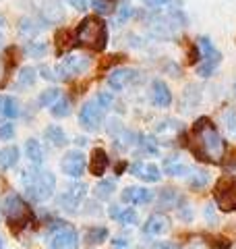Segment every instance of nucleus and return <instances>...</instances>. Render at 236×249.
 Masks as SVG:
<instances>
[{
  "mask_svg": "<svg viewBox=\"0 0 236 249\" xmlns=\"http://www.w3.org/2000/svg\"><path fill=\"white\" fill-rule=\"evenodd\" d=\"M110 218H114V220L120 224H137V220H139V216L133 208H118V206L110 208Z\"/></svg>",
  "mask_w": 236,
  "mask_h": 249,
  "instance_id": "obj_19",
  "label": "nucleus"
},
{
  "mask_svg": "<svg viewBox=\"0 0 236 249\" xmlns=\"http://www.w3.org/2000/svg\"><path fill=\"white\" fill-rule=\"evenodd\" d=\"M193 139L197 142V145L191 147V150L201 162H211V164H216L218 158H222L224 142H222V137H219L218 129L214 127V123H211L207 116H201V119L195 121Z\"/></svg>",
  "mask_w": 236,
  "mask_h": 249,
  "instance_id": "obj_1",
  "label": "nucleus"
},
{
  "mask_svg": "<svg viewBox=\"0 0 236 249\" xmlns=\"http://www.w3.org/2000/svg\"><path fill=\"white\" fill-rule=\"evenodd\" d=\"M13 137H15V124L13 123L0 124V142H11Z\"/></svg>",
  "mask_w": 236,
  "mask_h": 249,
  "instance_id": "obj_37",
  "label": "nucleus"
},
{
  "mask_svg": "<svg viewBox=\"0 0 236 249\" xmlns=\"http://www.w3.org/2000/svg\"><path fill=\"white\" fill-rule=\"evenodd\" d=\"M19 31L23 36H27V37H31V36H35L37 31H39V25H35L31 19H21L19 21Z\"/></svg>",
  "mask_w": 236,
  "mask_h": 249,
  "instance_id": "obj_35",
  "label": "nucleus"
},
{
  "mask_svg": "<svg viewBox=\"0 0 236 249\" xmlns=\"http://www.w3.org/2000/svg\"><path fill=\"white\" fill-rule=\"evenodd\" d=\"M214 197L222 212H234L236 210V185L230 177H224L218 181V185L214 187Z\"/></svg>",
  "mask_w": 236,
  "mask_h": 249,
  "instance_id": "obj_8",
  "label": "nucleus"
},
{
  "mask_svg": "<svg viewBox=\"0 0 236 249\" xmlns=\"http://www.w3.org/2000/svg\"><path fill=\"white\" fill-rule=\"evenodd\" d=\"M58 98H60V89H56V88H50V89H46V91L39 93L37 104H39V106H52V104L56 102Z\"/></svg>",
  "mask_w": 236,
  "mask_h": 249,
  "instance_id": "obj_31",
  "label": "nucleus"
},
{
  "mask_svg": "<svg viewBox=\"0 0 236 249\" xmlns=\"http://www.w3.org/2000/svg\"><path fill=\"white\" fill-rule=\"evenodd\" d=\"M116 189V181L112 178V181H100L96 185V189H93V193H96L98 199H110L112 197V193Z\"/></svg>",
  "mask_w": 236,
  "mask_h": 249,
  "instance_id": "obj_28",
  "label": "nucleus"
},
{
  "mask_svg": "<svg viewBox=\"0 0 236 249\" xmlns=\"http://www.w3.org/2000/svg\"><path fill=\"white\" fill-rule=\"evenodd\" d=\"M44 137H46V142H50V145H54V147L67 145V133L60 129V124H48V127L44 129Z\"/></svg>",
  "mask_w": 236,
  "mask_h": 249,
  "instance_id": "obj_21",
  "label": "nucleus"
},
{
  "mask_svg": "<svg viewBox=\"0 0 236 249\" xmlns=\"http://www.w3.org/2000/svg\"><path fill=\"white\" fill-rule=\"evenodd\" d=\"M25 156H27V160L34 166L44 164V147H42V143H39L37 139H34V137L27 139L25 142Z\"/></svg>",
  "mask_w": 236,
  "mask_h": 249,
  "instance_id": "obj_18",
  "label": "nucleus"
},
{
  "mask_svg": "<svg viewBox=\"0 0 236 249\" xmlns=\"http://www.w3.org/2000/svg\"><path fill=\"white\" fill-rule=\"evenodd\" d=\"M168 231H170V218L164 212L152 214L143 224V232L145 235H152V237H160V235H164V232H168Z\"/></svg>",
  "mask_w": 236,
  "mask_h": 249,
  "instance_id": "obj_14",
  "label": "nucleus"
},
{
  "mask_svg": "<svg viewBox=\"0 0 236 249\" xmlns=\"http://www.w3.org/2000/svg\"><path fill=\"white\" fill-rule=\"evenodd\" d=\"M50 112H52V116H56V119H67V116L70 114V102H68V98L60 96L56 102L50 106Z\"/></svg>",
  "mask_w": 236,
  "mask_h": 249,
  "instance_id": "obj_26",
  "label": "nucleus"
},
{
  "mask_svg": "<svg viewBox=\"0 0 236 249\" xmlns=\"http://www.w3.org/2000/svg\"><path fill=\"white\" fill-rule=\"evenodd\" d=\"M145 2H147L149 6H164V4H168L170 0H145Z\"/></svg>",
  "mask_w": 236,
  "mask_h": 249,
  "instance_id": "obj_43",
  "label": "nucleus"
},
{
  "mask_svg": "<svg viewBox=\"0 0 236 249\" xmlns=\"http://www.w3.org/2000/svg\"><path fill=\"white\" fill-rule=\"evenodd\" d=\"M19 162V147L17 145H4L0 150V168L11 170L13 166H17Z\"/></svg>",
  "mask_w": 236,
  "mask_h": 249,
  "instance_id": "obj_20",
  "label": "nucleus"
},
{
  "mask_svg": "<svg viewBox=\"0 0 236 249\" xmlns=\"http://www.w3.org/2000/svg\"><path fill=\"white\" fill-rule=\"evenodd\" d=\"M139 152H143V154H157V142L153 137H149V135H145V137H141L139 139Z\"/></svg>",
  "mask_w": 236,
  "mask_h": 249,
  "instance_id": "obj_32",
  "label": "nucleus"
},
{
  "mask_svg": "<svg viewBox=\"0 0 236 249\" xmlns=\"http://www.w3.org/2000/svg\"><path fill=\"white\" fill-rule=\"evenodd\" d=\"M110 166V158L106 150H101V147H96V150L91 152V160H89V170L93 177H104L106 170Z\"/></svg>",
  "mask_w": 236,
  "mask_h": 249,
  "instance_id": "obj_17",
  "label": "nucleus"
},
{
  "mask_svg": "<svg viewBox=\"0 0 236 249\" xmlns=\"http://www.w3.org/2000/svg\"><path fill=\"white\" fill-rule=\"evenodd\" d=\"M25 50H27V54H31L34 58H39V56H44L46 54V44H35V42H27V46H25Z\"/></svg>",
  "mask_w": 236,
  "mask_h": 249,
  "instance_id": "obj_36",
  "label": "nucleus"
},
{
  "mask_svg": "<svg viewBox=\"0 0 236 249\" xmlns=\"http://www.w3.org/2000/svg\"><path fill=\"white\" fill-rule=\"evenodd\" d=\"M135 79H137V71H135V69L120 67V69H114V71H110L108 85H110V89H112V91H122L127 85H131Z\"/></svg>",
  "mask_w": 236,
  "mask_h": 249,
  "instance_id": "obj_13",
  "label": "nucleus"
},
{
  "mask_svg": "<svg viewBox=\"0 0 236 249\" xmlns=\"http://www.w3.org/2000/svg\"><path fill=\"white\" fill-rule=\"evenodd\" d=\"M207 181H209V175L205 170H193L191 178H188V185H191L193 189H203V187L207 185Z\"/></svg>",
  "mask_w": 236,
  "mask_h": 249,
  "instance_id": "obj_29",
  "label": "nucleus"
},
{
  "mask_svg": "<svg viewBox=\"0 0 236 249\" xmlns=\"http://www.w3.org/2000/svg\"><path fill=\"white\" fill-rule=\"evenodd\" d=\"M98 100H100V104L104 106L106 110H108L110 106H112V96H110V93H106V91H104V93H100V96H98Z\"/></svg>",
  "mask_w": 236,
  "mask_h": 249,
  "instance_id": "obj_41",
  "label": "nucleus"
},
{
  "mask_svg": "<svg viewBox=\"0 0 236 249\" xmlns=\"http://www.w3.org/2000/svg\"><path fill=\"white\" fill-rule=\"evenodd\" d=\"M199 50H201V62L197 65V75L199 77H211V73L216 71V67L222 62V52H219L214 44H211L209 37L201 36L199 40Z\"/></svg>",
  "mask_w": 236,
  "mask_h": 249,
  "instance_id": "obj_5",
  "label": "nucleus"
},
{
  "mask_svg": "<svg viewBox=\"0 0 236 249\" xmlns=\"http://www.w3.org/2000/svg\"><path fill=\"white\" fill-rule=\"evenodd\" d=\"M164 173L170 175V177H183L188 173V166L185 162H180L178 158H168L164 162Z\"/></svg>",
  "mask_w": 236,
  "mask_h": 249,
  "instance_id": "obj_24",
  "label": "nucleus"
},
{
  "mask_svg": "<svg viewBox=\"0 0 236 249\" xmlns=\"http://www.w3.org/2000/svg\"><path fill=\"white\" fill-rule=\"evenodd\" d=\"M85 239H87V243H91V245L104 243L108 239V229L106 227H91V229H87V232H85Z\"/></svg>",
  "mask_w": 236,
  "mask_h": 249,
  "instance_id": "obj_27",
  "label": "nucleus"
},
{
  "mask_svg": "<svg viewBox=\"0 0 236 249\" xmlns=\"http://www.w3.org/2000/svg\"><path fill=\"white\" fill-rule=\"evenodd\" d=\"M176 212H178V216L183 218L185 222H188V220H193V208L188 206V201L185 199V197H180V201H178V206H176Z\"/></svg>",
  "mask_w": 236,
  "mask_h": 249,
  "instance_id": "obj_34",
  "label": "nucleus"
},
{
  "mask_svg": "<svg viewBox=\"0 0 236 249\" xmlns=\"http://www.w3.org/2000/svg\"><path fill=\"white\" fill-rule=\"evenodd\" d=\"M39 73H42V77H44V79H48V81H56V79H58V77L54 75V71H52L48 65H44L42 69H39Z\"/></svg>",
  "mask_w": 236,
  "mask_h": 249,
  "instance_id": "obj_40",
  "label": "nucleus"
},
{
  "mask_svg": "<svg viewBox=\"0 0 236 249\" xmlns=\"http://www.w3.org/2000/svg\"><path fill=\"white\" fill-rule=\"evenodd\" d=\"M104 116H106V108L100 104L98 98H93L81 106V110H79V123L87 131H98L100 124L104 123Z\"/></svg>",
  "mask_w": 236,
  "mask_h": 249,
  "instance_id": "obj_7",
  "label": "nucleus"
},
{
  "mask_svg": "<svg viewBox=\"0 0 236 249\" xmlns=\"http://www.w3.org/2000/svg\"><path fill=\"white\" fill-rule=\"evenodd\" d=\"M21 183L25 187V193L31 201H48L56 191V177L50 170H42L39 166L25 168L21 173Z\"/></svg>",
  "mask_w": 236,
  "mask_h": 249,
  "instance_id": "obj_2",
  "label": "nucleus"
},
{
  "mask_svg": "<svg viewBox=\"0 0 236 249\" xmlns=\"http://www.w3.org/2000/svg\"><path fill=\"white\" fill-rule=\"evenodd\" d=\"M75 40L77 44L87 46V48L101 52L108 44V25L100 17L91 15V17H85L75 29Z\"/></svg>",
  "mask_w": 236,
  "mask_h": 249,
  "instance_id": "obj_3",
  "label": "nucleus"
},
{
  "mask_svg": "<svg viewBox=\"0 0 236 249\" xmlns=\"http://www.w3.org/2000/svg\"><path fill=\"white\" fill-rule=\"evenodd\" d=\"M67 2L73 6V9H77V11H85V9H87V0H67Z\"/></svg>",
  "mask_w": 236,
  "mask_h": 249,
  "instance_id": "obj_42",
  "label": "nucleus"
},
{
  "mask_svg": "<svg viewBox=\"0 0 236 249\" xmlns=\"http://www.w3.org/2000/svg\"><path fill=\"white\" fill-rule=\"evenodd\" d=\"M4 216L13 231H21L34 220V212L19 193H9L4 197Z\"/></svg>",
  "mask_w": 236,
  "mask_h": 249,
  "instance_id": "obj_4",
  "label": "nucleus"
},
{
  "mask_svg": "<svg viewBox=\"0 0 236 249\" xmlns=\"http://www.w3.org/2000/svg\"><path fill=\"white\" fill-rule=\"evenodd\" d=\"M152 102L160 108H168L172 104V91L162 79H153L152 83Z\"/></svg>",
  "mask_w": 236,
  "mask_h": 249,
  "instance_id": "obj_16",
  "label": "nucleus"
},
{
  "mask_svg": "<svg viewBox=\"0 0 236 249\" xmlns=\"http://www.w3.org/2000/svg\"><path fill=\"white\" fill-rule=\"evenodd\" d=\"M2 245H4V241H2V237H0V249H2Z\"/></svg>",
  "mask_w": 236,
  "mask_h": 249,
  "instance_id": "obj_45",
  "label": "nucleus"
},
{
  "mask_svg": "<svg viewBox=\"0 0 236 249\" xmlns=\"http://www.w3.org/2000/svg\"><path fill=\"white\" fill-rule=\"evenodd\" d=\"M89 67H91V58H87L85 54H68L56 67V77L58 79H68V77L83 75Z\"/></svg>",
  "mask_w": 236,
  "mask_h": 249,
  "instance_id": "obj_9",
  "label": "nucleus"
},
{
  "mask_svg": "<svg viewBox=\"0 0 236 249\" xmlns=\"http://www.w3.org/2000/svg\"><path fill=\"white\" fill-rule=\"evenodd\" d=\"M37 79V71L34 67H23L17 75V85L19 88H31Z\"/></svg>",
  "mask_w": 236,
  "mask_h": 249,
  "instance_id": "obj_25",
  "label": "nucleus"
},
{
  "mask_svg": "<svg viewBox=\"0 0 236 249\" xmlns=\"http://www.w3.org/2000/svg\"><path fill=\"white\" fill-rule=\"evenodd\" d=\"M222 121H224V127H226V133L236 137V110L228 108L226 112H222Z\"/></svg>",
  "mask_w": 236,
  "mask_h": 249,
  "instance_id": "obj_30",
  "label": "nucleus"
},
{
  "mask_svg": "<svg viewBox=\"0 0 236 249\" xmlns=\"http://www.w3.org/2000/svg\"><path fill=\"white\" fill-rule=\"evenodd\" d=\"M205 218H207V220H211V222H216V214H214V208H211V206L205 208Z\"/></svg>",
  "mask_w": 236,
  "mask_h": 249,
  "instance_id": "obj_44",
  "label": "nucleus"
},
{
  "mask_svg": "<svg viewBox=\"0 0 236 249\" xmlns=\"http://www.w3.org/2000/svg\"><path fill=\"white\" fill-rule=\"evenodd\" d=\"M85 196H87V185L85 183H73L60 193L58 206L65 210V212H77V208L83 201Z\"/></svg>",
  "mask_w": 236,
  "mask_h": 249,
  "instance_id": "obj_11",
  "label": "nucleus"
},
{
  "mask_svg": "<svg viewBox=\"0 0 236 249\" xmlns=\"http://www.w3.org/2000/svg\"><path fill=\"white\" fill-rule=\"evenodd\" d=\"M131 175L141 178V181L145 183H157L162 178V170L157 164H153V162H143V160H137L131 164Z\"/></svg>",
  "mask_w": 236,
  "mask_h": 249,
  "instance_id": "obj_12",
  "label": "nucleus"
},
{
  "mask_svg": "<svg viewBox=\"0 0 236 249\" xmlns=\"http://www.w3.org/2000/svg\"><path fill=\"white\" fill-rule=\"evenodd\" d=\"M50 249H79L77 229L68 222H54L50 229Z\"/></svg>",
  "mask_w": 236,
  "mask_h": 249,
  "instance_id": "obj_6",
  "label": "nucleus"
},
{
  "mask_svg": "<svg viewBox=\"0 0 236 249\" xmlns=\"http://www.w3.org/2000/svg\"><path fill=\"white\" fill-rule=\"evenodd\" d=\"M91 6H93V11L100 13V15H108V13L116 11L112 0H91Z\"/></svg>",
  "mask_w": 236,
  "mask_h": 249,
  "instance_id": "obj_33",
  "label": "nucleus"
},
{
  "mask_svg": "<svg viewBox=\"0 0 236 249\" xmlns=\"http://www.w3.org/2000/svg\"><path fill=\"white\" fill-rule=\"evenodd\" d=\"M19 102L11 96H0V116L4 119H17L19 116Z\"/></svg>",
  "mask_w": 236,
  "mask_h": 249,
  "instance_id": "obj_22",
  "label": "nucleus"
},
{
  "mask_svg": "<svg viewBox=\"0 0 236 249\" xmlns=\"http://www.w3.org/2000/svg\"><path fill=\"white\" fill-rule=\"evenodd\" d=\"M118 9H120V11H118V21H124V19H129L131 15H133V6L131 4H124L122 2Z\"/></svg>",
  "mask_w": 236,
  "mask_h": 249,
  "instance_id": "obj_39",
  "label": "nucleus"
},
{
  "mask_svg": "<svg viewBox=\"0 0 236 249\" xmlns=\"http://www.w3.org/2000/svg\"><path fill=\"white\" fill-rule=\"evenodd\" d=\"M85 168H87V158H85V154L79 152V150L67 152L65 156H62V160H60V170L70 178L83 177Z\"/></svg>",
  "mask_w": 236,
  "mask_h": 249,
  "instance_id": "obj_10",
  "label": "nucleus"
},
{
  "mask_svg": "<svg viewBox=\"0 0 236 249\" xmlns=\"http://www.w3.org/2000/svg\"><path fill=\"white\" fill-rule=\"evenodd\" d=\"M178 193L176 189H170V187H166V189H162L160 191V196H157V206L164 208V210H172V208H176L178 206Z\"/></svg>",
  "mask_w": 236,
  "mask_h": 249,
  "instance_id": "obj_23",
  "label": "nucleus"
},
{
  "mask_svg": "<svg viewBox=\"0 0 236 249\" xmlns=\"http://www.w3.org/2000/svg\"><path fill=\"white\" fill-rule=\"evenodd\" d=\"M120 197H122L124 204L143 206V204H149V201L153 199V191L145 189V187H127V189H122Z\"/></svg>",
  "mask_w": 236,
  "mask_h": 249,
  "instance_id": "obj_15",
  "label": "nucleus"
},
{
  "mask_svg": "<svg viewBox=\"0 0 236 249\" xmlns=\"http://www.w3.org/2000/svg\"><path fill=\"white\" fill-rule=\"evenodd\" d=\"M110 247L112 249H131V241L124 239V237H116L112 243H110Z\"/></svg>",
  "mask_w": 236,
  "mask_h": 249,
  "instance_id": "obj_38",
  "label": "nucleus"
}]
</instances>
